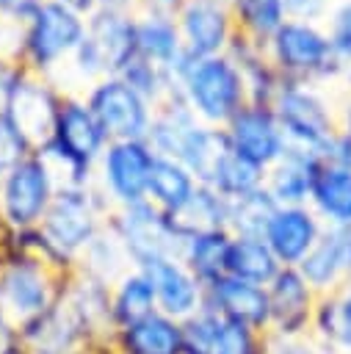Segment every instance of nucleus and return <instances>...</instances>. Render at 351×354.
Masks as SVG:
<instances>
[{
    "mask_svg": "<svg viewBox=\"0 0 351 354\" xmlns=\"http://www.w3.org/2000/svg\"><path fill=\"white\" fill-rule=\"evenodd\" d=\"M146 11H158V14H177L182 8L185 0H141Z\"/></svg>",
    "mask_w": 351,
    "mask_h": 354,
    "instance_id": "nucleus-41",
    "label": "nucleus"
},
{
    "mask_svg": "<svg viewBox=\"0 0 351 354\" xmlns=\"http://www.w3.org/2000/svg\"><path fill=\"white\" fill-rule=\"evenodd\" d=\"M279 271H282V266H279V260L274 257V252L268 249V243L263 238L232 235L229 252H227V274L229 277H238L243 282L268 288L271 279Z\"/></svg>",
    "mask_w": 351,
    "mask_h": 354,
    "instance_id": "nucleus-26",
    "label": "nucleus"
},
{
    "mask_svg": "<svg viewBox=\"0 0 351 354\" xmlns=\"http://www.w3.org/2000/svg\"><path fill=\"white\" fill-rule=\"evenodd\" d=\"M66 274L28 252H0V313L22 329L50 313L64 293Z\"/></svg>",
    "mask_w": 351,
    "mask_h": 354,
    "instance_id": "nucleus-2",
    "label": "nucleus"
},
{
    "mask_svg": "<svg viewBox=\"0 0 351 354\" xmlns=\"http://www.w3.org/2000/svg\"><path fill=\"white\" fill-rule=\"evenodd\" d=\"M207 3H216V6H224V8H229V11H232V6H235V0H207Z\"/></svg>",
    "mask_w": 351,
    "mask_h": 354,
    "instance_id": "nucleus-45",
    "label": "nucleus"
},
{
    "mask_svg": "<svg viewBox=\"0 0 351 354\" xmlns=\"http://www.w3.org/2000/svg\"><path fill=\"white\" fill-rule=\"evenodd\" d=\"M285 11H287V19L315 25V19L326 14V0H285Z\"/></svg>",
    "mask_w": 351,
    "mask_h": 354,
    "instance_id": "nucleus-39",
    "label": "nucleus"
},
{
    "mask_svg": "<svg viewBox=\"0 0 351 354\" xmlns=\"http://www.w3.org/2000/svg\"><path fill=\"white\" fill-rule=\"evenodd\" d=\"M271 108L285 130L287 149L315 155L318 160L323 158L329 138L340 130V127H334V119H332L326 102L312 88H307L304 83H296V80H282Z\"/></svg>",
    "mask_w": 351,
    "mask_h": 354,
    "instance_id": "nucleus-6",
    "label": "nucleus"
},
{
    "mask_svg": "<svg viewBox=\"0 0 351 354\" xmlns=\"http://www.w3.org/2000/svg\"><path fill=\"white\" fill-rule=\"evenodd\" d=\"M205 307H210L227 321H235L268 335L271 310H268V290L263 285H252L227 274L205 288Z\"/></svg>",
    "mask_w": 351,
    "mask_h": 354,
    "instance_id": "nucleus-17",
    "label": "nucleus"
},
{
    "mask_svg": "<svg viewBox=\"0 0 351 354\" xmlns=\"http://www.w3.org/2000/svg\"><path fill=\"white\" fill-rule=\"evenodd\" d=\"M232 232L229 230H207L196 232L185 241L180 260L191 268V274L207 288L210 282L227 277V252Z\"/></svg>",
    "mask_w": 351,
    "mask_h": 354,
    "instance_id": "nucleus-27",
    "label": "nucleus"
},
{
    "mask_svg": "<svg viewBox=\"0 0 351 354\" xmlns=\"http://www.w3.org/2000/svg\"><path fill=\"white\" fill-rule=\"evenodd\" d=\"M86 105L102 124L108 141H146L155 108L119 75H108L88 88Z\"/></svg>",
    "mask_w": 351,
    "mask_h": 354,
    "instance_id": "nucleus-9",
    "label": "nucleus"
},
{
    "mask_svg": "<svg viewBox=\"0 0 351 354\" xmlns=\"http://www.w3.org/2000/svg\"><path fill=\"white\" fill-rule=\"evenodd\" d=\"M343 130L351 136V102H348V108H345V113H343Z\"/></svg>",
    "mask_w": 351,
    "mask_h": 354,
    "instance_id": "nucleus-44",
    "label": "nucleus"
},
{
    "mask_svg": "<svg viewBox=\"0 0 351 354\" xmlns=\"http://www.w3.org/2000/svg\"><path fill=\"white\" fill-rule=\"evenodd\" d=\"M221 326V315L213 313L210 307H202L199 313H193L191 318L182 321V346L185 354H210L216 335Z\"/></svg>",
    "mask_w": 351,
    "mask_h": 354,
    "instance_id": "nucleus-33",
    "label": "nucleus"
},
{
    "mask_svg": "<svg viewBox=\"0 0 351 354\" xmlns=\"http://www.w3.org/2000/svg\"><path fill=\"white\" fill-rule=\"evenodd\" d=\"M268 290V335L276 337H307L312 326V313L318 304V293L307 285L298 268H282Z\"/></svg>",
    "mask_w": 351,
    "mask_h": 354,
    "instance_id": "nucleus-11",
    "label": "nucleus"
},
{
    "mask_svg": "<svg viewBox=\"0 0 351 354\" xmlns=\"http://www.w3.org/2000/svg\"><path fill=\"white\" fill-rule=\"evenodd\" d=\"M174 17L182 36V47L196 61L224 55L238 30L232 11L207 0H185Z\"/></svg>",
    "mask_w": 351,
    "mask_h": 354,
    "instance_id": "nucleus-12",
    "label": "nucleus"
},
{
    "mask_svg": "<svg viewBox=\"0 0 351 354\" xmlns=\"http://www.w3.org/2000/svg\"><path fill=\"white\" fill-rule=\"evenodd\" d=\"M130 260L116 238V232L111 230V224H105V230L88 243V249L80 254V263L75 271H83L105 285H113L124 271H130Z\"/></svg>",
    "mask_w": 351,
    "mask_h": 354,
    "instance_id": "nucleus-30",
    "label": "nucleus"
},
{
    "mask_svg": "<svg viewBox=\"0 0 351 354\" xmlns=\"http://www.w3.org/2000/svg\"><path fill=\"white\" fill-rule=\"evenodd\" d=\"M323 221L310 205H279L263 232V241L274 252L282 268H298L323 232Z\"/></svg>",
    "mask_w": 351,
    "mask_h": 354,
    "instance_id": "nucleus-13",
    "label": "nucleus"
},
{
    "mask_svg": "<svg viewBox=\"0 0 351 354\" xmlns=\"http://www.w3.org/2000/svg\"><path fill=\"white\" fill-rule=\"evenodd\" d=\"M263 340H265L263 332L221 318V326H218V335H216L210 354H260Z\"/></svg>",
    "mask_w": 351,
    "mask_h": 354,
    "instance_id": "nucleus-34",
    "label": "nucleus"
},
{
    "mask_svg": "<svg viewBox=\"0 0 351 354\" xmlns=\"http://www.w3.org/2000/svg\"><path fill=\"white\" fill-rule=\"evenodd\" d=\"M44 0H0V17L14 22V25H25L41 6Z\"/></svg>",
    "mask_w": 351,
    "mask_h": 354,
    "instance_id": "nucleus-40",
    "label": "nucleus"
},
{
    "mask_svg": "<svg viewBox=\"0 0 351 354\" xmlns=\"http://www.w3.org/2000/svg\"><path fill=\"white\" fill-rule=\"evenodd\" d=\"M86 36L99 50L108 75H119L135 55V17L113 8H94L86 17Z\"/></svg>",
    "mask_w": 351,
    "mask_h": 354,
    "instance_id": "nucleus-18",
    "label": "nucleus"
},
{
    "mask_svg": "<svg viewBox=\"0 0 351 354\" xmlns=\"http://www.w3.org/2000/svg\"><path fill=\"white\" fill-rule=\"evenodd\" d=\"M158 310L155 301V288L141 268L124 271L113 285H111V326L122 329L130 326Z\"/></svg>",
    "mask_w": 351,
    "mask_h": 354,
    "instance_id": "nucleus-24",
    "label": "nucleus"
},
{
    "mask_svg": "<svg viewBox=\"0 0 351 354\" xmlns=\"http://www.w3.org/2000/svg\"><path fill=\"white\" fill-rule=\"evenodd\" d=\"M218 196H224L227 202H235L240 196H249L254 191H260L265 185V169L252 163L249 158L238 155L232 147L221 155V160L216 163V169L210 171L207 183Z\"/></svg>",
    "mask_w": 351,
    "mask_h": 354,
    "instance_id": "nucleus-28",
    "label": "nucleus"
},
{
    "mask_svg": "<svg viewBox=\"0 0 351 354\" xmlns=\"http://www.w3.org/2000/svg\"><path fill=\"white\" fill-rule=\"evenodd\" d=\"M310 207L326 227H351V166L321 160L310 188Z\"/></svg>",
    "mask_w": 351,
    "mask_h": 354,
    "instance_id": "nucleus-20",
    "label": "nucleus"
},
{
    "mask_svg": "<svg viewBox=\"0 0 351 354\" xmlns=\"http://www.w3.org/2000/svg\"><path fill=\"white\" fill-rule=\"evenodd\" d=\"M86 39V17L55 3L44 0L39 11L25 22L22 33V66L30 75H47L61 61L72 58L77 44Z\"/></svg>",
    "mask_w": 351,
    "mask_h": 354,
    "instance_id": "nucleus-3",
    "label": "nucleus"
},
{
    "mask_svg": "<svg viewBox=\"0 0 351 354\" xmlns=\"http://www.w3.org/2000/svg\"><path fill=\"white\" fill-rule=\"evenodd\" d=\"M318 158L307 152L287 149L268 171H265V191L276 205H310V188L318 169Z\"/></svg>",
    "mask_w": 351,
    "mask_h": 354,
    "instance_id": "nucleus-21",
    "label": "nucleus"
},
{
    "mask_svg": "<svg viewBox=\"0 0 351 354\" xmlns=\"http://www.w3.org/2000/svg\"><path fill=\"white\" fill-rule=\"evenodd\" d=\"M116 232L127 260L133 268H144L160 257H180L185 246V235L174 227L171 216L158 210L152 202H138L130 207H119L108 218Z\"/></svg>",
    "mask_w": 351,
    "mask_h": 354,
    "instance_id": "nucleus-5",
    "label": "nucleus"
},
{
    "mask_svg": "<svg viewBox=\"0 0 351 354\" xmlns=\"http://www.w3.org/2000/svg\"><path fill=\"white\" fill-rule=\"evenodd\" d=\"M199 124H202V122L193 116V111L185 105V100H182V97H174V100H169V102H163V105L155 108L146 144L152 147L155 155L180 160L182 147L188 144L191 133H193Z\"/></svg>",
    "mask_w": 351,
    "mask_h": 354,
    "instance_id": "nucleus-23",
    "label": "nucleus"
},
{
    "mask_svg": "<svg viewBox=\"0 0 351 354\" xmlns=\"http://www.w3.org/2000/svg\"><path fill=\"white\" fill-rule=\"evenodd\" d=\"M155 152L146 141H111L97 160L94 185L113 210L146 202Z\"/></svg>",
    "mask_w": 351,
    "mask_h": 354,
    "instance_id": "nucleus-8",
    "label": "nucleus"
},
{
    "mask_svg": "<svg viewBox=\"0 0 351 354\" xmlns=\"http://www.w3.org/2000/svg\"><path fill=\"white\" fill-rule=\"evenodd\" d=\"M318 296L337 293L351 282V227H323L318 243L298 266Z\"/></svg>",
    "mask_w": 351,
    "mask_h": 354,
    "instance_id": "nucleus-15",
    "label": "nucleus"
},
{
    "mask_svg": "<svg viewBox=\"0 0 351 354\" xmlns=\"http://www.w3.org/2000/svg\"><path fill=\"white\" fill-rule=\"evenodd\" d=\"M141 271H146L155 288V301L160 313L185 321L205 307V285L191 274V268L180 257L152 260Z\"/></svg>",
    "mask_w": 351,
    "mask_h": 354,
    "instance_id": "nucleus-16",
    "label": "nucleus"
},
{
    "mask_svg": "<svg viewBox=\"0 0 351 354\" xmlns=\"http://www.w3.org/2000/svg\"><path fill=\"white\" fill-rule=\"evenodd\" d=\"M55 3H61V6L72 8V11L83 14V17H88V14L97 8V0H55Z\"/></svg>",
    "mask_w": 351,
    "mask_h": 354,
    "instance_id": "nucleus-42",
    "label": "nucleus"
},
{
    "mask_svg": "<svg viewBox=\"0 0 351 354\" xmlns=\"http://www.w3.org/2000/svg\"><path fill=\"white\" fill-rule=\"evenodd\" d=\"M30 155H33V144L11 122L8 113H0V183Z\"/></svg>",
    "mask_w": 351,
    "mask_h": 354,
    "instance_id": "nucleus-35",
    "label": "nucleus"
},
{
    "mask_svg": "<svg viewBox=\"0 0 351 354\" xmlns=\"http://www.w3.org/2000/svg\"><path fill=\"white\" fill-rule=\"evenodd\" d=\"M61 100L64 97H58V91L44 77L28 72L17 83V88H14L11 100H8L6 113L11 116V122L25 133V138L36 149V147L50 141Z\"/></svg>",
    "mask_w": 351,
    "mask_h": 354,
    "instance_id": "nucleus-14",
    "label": "nucleus"
},
{
    "mask_svg": "<svg viewBox=\"0 0 351 354\" xmlns=\"http://www.w3.org/2000/svg\"><path fill=\"white\" fill-rule=\"evenodd\" d=\"M232 17L238 30L263 44L287 22L285 0H235Z\"/></svg>",
    "mask_w": 351,
    "mask_h": 354,
    "instance_id": "nucleus-31",
    "label": "nucleus"
},
{
    "mask_svg": "<svg viewBox=\"0 0 351 354\" xmlns=\"http://www.w3.org/2000/svg\"><path fill=\"white\" fill-rule=\"evenodd\" d=\"M196 188H199V180L180 160L158 155L152 163V174H149L146 202H152L166 216H174L180 207H185V202L193 196Z\"/></svg>",
    "mask_w": 351,
    "mask_h": 354,
    "instance_id": "nucleus-25",
    "label": "nucleus"
},
{
    "mask_svg": "<svg viewBox=\"0 0 351 354\" xmlns=\"http://www.w3.org/2000/svg\"><path fill=\"white\" fill-rule=\"evenodd\" d=\"M260 354H334V351L326 348V346H321L310 335L307 337H276V335H265Z\"/></svg>",
    "mask_w": 351,
    "mask_h": 354,
    "instance_id": "nucleus-36",
    "label": "nucleus"
},
{
    "mask_svg": "<svg viewBox=\"0 0 351 354\" xmlns=\"http://www.w3.org/2000/svg\"><path fill=\"white\" fill-rule=\"evenodd\" d=\"M135 0H97V8H113V11H127Z\"/></svg>",
    "mask_w": 351,
    "mask_h": 354,
    "instance_id": "nucleus-43",
    "label": "nucleus"
},
{
    "mask_svg": "<svg viewBox=\"0 0 351 354\" xmlns=\"http://www.w3.org/2000/svg\"><path fill=\"white\" fill-rule=\"evenodd\" d=\"M169 75L180 88V97L202 124L227 127V122L249 102L243 75L229 55L196 61L182 53V58Z\"/></svg>",
    "mask_w": 351,
    "mask_h": 354,
    "instance_id": "nucleus-1",
    "label": "nucleus"
},
{
    "mask_svg": "<svg viewBox=\"0 0 351 354\" xmlns=\"http://www.w3.org/2000/svg\"><path fill=\"white\" fill-rule=\"evenodd\" d=\"M227 138L229 147L249 158L252 163L263 166L265 171L287 152V138L285 130L274 113L271 105L260 102H246L229 122H227Z\"/></svg>",
    "mask_w": 351,
    "mask_h": 354,
    "instance_id": "nucleus-10",
    "label": "nucleus"
},
{
    "mask_svg": "<svg viewBox=\"0 0 351 354\" xmlns=\"http://www.w3.org/2000/svg\"><path fill=\"white\" fill-rule=\"evenodd\" d=\"M334 307H337V324H340L337 354H351V282L334 293Z\"/></svg>",
    "mask_w": 351,
    "mask_h": 354,
    "instance_id": "nucleus-38",
    "label": "nucleus"
},
{
    "mask_svg": "<svg viewBox=\"0 0 351 354\" xmlns=\"http://www.w3.org/2000/svg\"><path fill=\"white\" fill-rule=\"evenodd\" d=\"M279 205L268 196L265 188L249 194V196H240L235 202H229V218H227V230L232 235H252V238H263L274 210Z\"/></svg>",
    "mask_w": 351,
    "mask_h": 354,
    "instance_id": "nucleus-32",
    "label": "nucleus"
},
{
    "mask_svg": "<svg viewBox=\"0 0 351 354\" xmlns=\"http://www.w3.org/2000/svg\"><path fill=\"white\" fill-rule=\"evenodd\" d=\"M135 47L141 58L169 72L185 53L177 17L158 11H144L141 17H135Z\"/></svg>",
    "mask_w": 351,
    "mask_h": 354,
    "instance_id": "nucleus-22",
    "label": "nucleus"
},
{
    "mask_svg": "<svg viewBox=\"0 0 351 354\" xmlns=\"http://www.w3.org/2000/svg\"><path fill=\"white\" fill-rule=\"evenodd\" d=\"M265 50L274 69L282 75V80L301 83L304 77H321L343 66L329 36L318 30L312 22L287 19L265 41Z\"/></svg>",
    "mask_w": 351,
    "mask_h": 354,
    "instance_id": "nucleus-7",
    "label": "nucleus"
},
{
    "mask_svg": "<svg viewBox=\"0 0 351 354\" xmlns=\"http://www.w3.org/2000/svg\"><path fill=\"white\" fill-rule=\"evenodd\" d=\"M58 194V180L44 158L33 149L3 183H0V230L28 232L41 224L53 199Z\"/></svg>",
    "mask_w": 351,
    "mask_h": 354,
    "instance_id": "nucleus-4",
    "label": "nucleus"
},
{
    "mask_svg": "<svg viewBox=\"0 0 351 354\" xmlns=\"http://www.w3.org/2000/svg\"><path fill=\"white\" fill-rule=\"evenodd\" d=\"M227 218H229V202L224 196H218L210 185H202L193 191V196L185 202V207H180L171 221L174 227L191 238L196 232H207V230H227Z\"/></svg>",
    "mask_w": 351,
    "mask_h": 354,
    "instance_id": "nucleus-29",
    "label": "nucleus"
},
{
    "mask_svg": "<svg viewBox=\"0 0 351 354\" xmlns=\"http://www.w3.org/2000/svg\"><path fill=\"white\" fill-rule=\"evenodd\" d=\"M329 41L337 53V58L345 64L351 61V0H345L334 17H332V33H329Z\"/></svg>",
    "mask_w": 351,
    "mask_h": 354,
    "instance_id": "nucleus-37",
    "label": "nucleus"
},
{
    "mask_svg": "<svg viewBox=\"0 0 351 354\" xmlns=\"http://www.w3.org/2000/svg\"><path fill=\"white\" fill-rule=\"evenodd\" d=\"M348 80H351V69H348Z\"/></svg>",
    "mask_w": 351,
    "mask_h": 354,
    "instance_id": "nucleus-46",
    "label": "nucleus"
},
{
    "mask_svg": "<svg viewBox=\"0 0 351 354\" xmlns=\"http://www.w3.org/2000/svg\"><path fill=\"white\" fill-rule=\"evenodd\" d=\"M111 348L113 354H185L182 321L155 310L130 326L113 329Z\"/></svg>",
    "mask_w": 351,
    "mask_h": 354,
    "instance_id": "nucleus-19",
    "label": "nucleus"
}]
</instances>
